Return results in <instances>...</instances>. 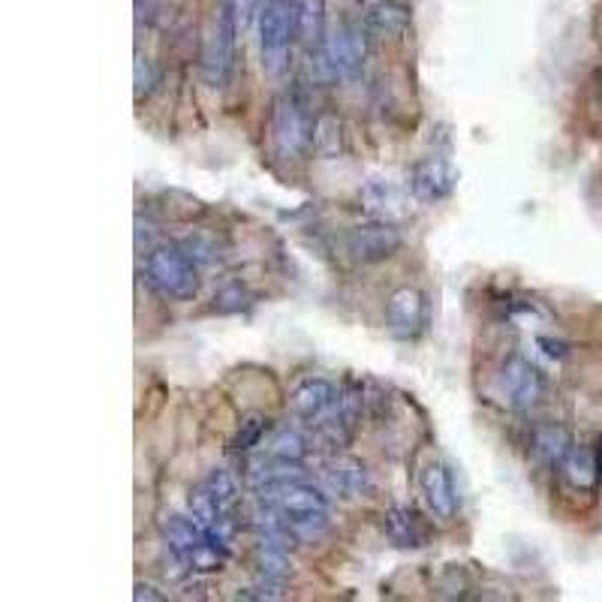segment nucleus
<instances>
[{
	"label": "nucleus",
	"mask_w": 602,
	"mask_h": 602,
	"mask_svg": "<svg viewBox=\"0 0 602 602\" xmlns=\"http://www.w3.org/2000/svg\"><path fill=\"white\" fill-rule=\"evenodd\" d=\"M365 28L368 34L383 40H398L410 28V10L401 0H370L365 7Z\"/></svg>",
	"instance_id": "16"
},
{
	"label": "nucleus",
	"mask_w": 602,
	"mask_h": 602,
	"mask_svg": "<svg viewBox=\"0 0 602 602\" xmlns=\"http://www.w3.org/2000/svg\"><path fill=\"white\" fill-rule=\"evenodd\" d=\"M458 172L440 157H424L410 169V190L419 202H440L447 200L455 190Z\"/></svg>",
	"instance_id": "10"
},
{
	"label": "nucleus",
	"mask_w": 602,
	"mask_h": 602,
	"mask_svg": "<svg viewBox=\"0 0 602 602\" xmlns=\"http://www.w3.org/2000/svg\"><path fill=\"white\" fill-rule=\"evenodd\" d=\"M157 88V69L151 64V57H146L142 52H136L133 61V97L136 103H142L146 97H151V90Z\"/></svg>",
	"instance_id": "25"
},
{
	"label": "nucleus",
	"mask_w": 602,
	"mask_h": 602,
	"mask_svg": "<svg viewBox=\"0 0 602 602\" xmlns=\"http://www.w3.org/2000/svg\"><path fill=\"white\" fill-rule=\"evenodd\" d=\"M325 482L329 488L341 494L344 501H356V497H365L374 488V480H370V470L356 461V458H335L329 467H325Z\"/></svg>",
	"instance_id": "14"
},
{
	"label": "nucleus",
	"mask_w": 602,
	"mask_h": 602,
	"mask_svg": "<svg viewBox=\"0 0 602 602\" xmlns=\"http://www.w3.org/2000/svg\"><path fill=\"white\" fill-rule=\"evenodd\" d=\"M262 497L280 513V518L292 527V534L304 539H316L329 527V501L320 488H313L308 482L292 480L283 482L278 488L266 491Z\"/></svg>",
	"instance_id": "1"
},
{
	"label": "nucleus",
	"mask_w": 602,
	"mask_h": 602,
	"mask_svg": "<svg viewBox=\"0 0 602 602\" xmlns=\"http://www.w3.org/2000/svg\"><path fill=\"white\" fill-rule=\"evenodd\" d=\"M308 455V437L295 431V428H283L271 440V458L283 461V464H299Z\"/></svg>",
	"instance_id": "23"
},
{
	"label": "nucleus",
	"mask_w": 602,
	"mask_h": 602,
	"mask_svg": "<svg viewBox=\"0 0 602 602\" xmlns=\"http://www.w3.org/2000/svg\"><path fill=\"white\" fill-rule=\"evenodd\" d=\"M386 323L398 337H416L428 323V301L416 287H401L386 299Z\"/></svg>",
	"instance_id": "9"
},
{
	"label": "nucleus",
	"mask_w": 602,
	"mask_h": 602,
	"mask_svg": "<svg viewBox=\"0 0 602 602\" xmlns=\"http://www.w3.org/2000/svg\"><path fill=\"white\" fill-rule=\"evenodd\" d=\"M160 530H163V539H166V548L172 551V558L179 560L184 569H187L190 555L208 539V534H205L193 518H181V515H169V518H163V522H160Z\"/></svg>",
	"instance_id": "17"
},
{
	"label": "nucleus",
	"mask_w": 602,
	"mask_h": 602,
	"mask_svg": "<svg viewBox=\"0 0 602 602\" xmlns=\"http://www.w3.org/2000/svg\"><path fill=\"white\" fill-rule=\"evenodd\" d=\"M205 488L212 491V497L217 501V506L224 509L229 518L238 515V503H241V491H238V480L226 467H214L205 480Z\"/></svg>",
	"instance_id": "20"
},
{
	"label": "nucleus",
	"mask_w": 602,
	"mask_h": 602,
	"mask_svg": "<svg viewBox=\"0 0 602 602\" xmlns=\"http://www.w3.org/2000/svg\"><path fill=\"white\" fill-rule=\"evenodd\" d=\"M257 569L262 572V579H287L290 576V563H287V548L278 542L259 539L257 546Z\"/></svg>",
	"instance_id": "21"
},
{
	"label": "nucleus",
	"mask_w": 602,
	"mask_h": 602,
	"mask_svg": "<svg viewBox=\"0 0 602 602\" xmlns=\"http://www.w3.org/2000/svg\"><path fill=\"white\" fill-rule=\"evenodd\" d=\"M235 45H238V10L233 0H224L214 12L212 31L202 52V76L212 88H226L235 69Z\"/></svg>",
	"instance_id": "5"
},
{
	"label": "nucleus",
	"mask_w": 602,
	"mask_h": 602,
	"mask_svg": "<svg viewBox=\"0 0 602 602\" xmlns=\"http://www.w3.org/2000/svg\"><path fill=\"white\" fill-rule=\"evenodd\" d=\"M596 97H600V103H602V67H600V73H596Z\"/></svg>",
	"instance_id": "30"
},
{
	"label": "nucleus",
	"mask_w": 602,
	"mask_h": 602,
	"mask_svg": "<svg viewBox=\"0 0 602 602\" xmlns=\"http://www.w3.org/2000/svg\"><path fill=\"white\" fill-rule=\"evenodd\" d=\"M368 61V28L344 24L323 45V64L329 76L356 78Z\"/></svg>",
	"instance_id": "8"
},
{
	"label": "nucleus",
	"mask_w": 602,
	"mask_h": 602,
	"mask_svg": "<svg viewBox=\"0 0 602 602\" xmlns=\"http://www.w3.org/2000/svg\"><path fill=\"white\" fill-rule=\"evenodd\" d=\"M266 431H268L266 416H262V413H247L245 419L238 422V428H235L233 440H229V449H235V452H250V449L262 443Z\"/></svg>",
	"instance_id": "24"
},
{
	"label": "nucleus",
	"mask_w": 602,
	"mask_h": 602,
	"mask_svg": "<svg viewBox=\"0 0 602 602\" xmlns=\"http://www.w3.org/2000/svg\"><path fill=\"white\" fill-rule=\"evenodd\" d=\"M501 389L515 410L527 413L546 401L548 383L546 374L536 368L534 362H527L525 356H509L501 368Z\"/></svg>",
	"instance_id": "7"
},
{
	"label": "nucleus",
	"mask_w": 602,
	"mask_h": 602,
	"mask_svg": "<svg viewBox=\"0 0 602 602\" xmlns=\"http://www.w3.org/2000/svg\"><path fill=\"white\" fill-rule=\"evenodd\" d=\"M422 494L431 513L443 522H452L458 515V488L455 480H452V470L440 461H431L428 467L422 470Z\"/></svg>",
	"instance_id": "11"
},
{
	"label": "nucleus",
	"mask_w": 602,
	"mask_h": 602,
	"mask_svg": "<svg viewBox=\"0 0 602 602\" xmlns=\"http://www.w3.org/2000/svg\"><path fill=\"white\" fill-rule=\"evenodd\" d=\"M271 142L283 160H301V157L313 151V130H316V115L299 94H283L275 103L271 112Z\"/></svg>",
	"instance_id": "2"
},
{
	"label": "nucleus",
	"mask_w": 602,
	"mask_h": 602,
	"mask_svg": "<svg viewBox=\"0 0 602 602\" xmlns=\"http://www.w3.org/2000/svg\"><path fill=\"white\" fill-rule=\"evenodd\" d=\"M295 40V0H266L259 10V52L268 76H280L290 64Z\"/></svg>",
	"instance_id": "4"
},
{
	"label": "nucleus",
	"mask_w": 602,
	"mask_h": 602,
	"mask_svg": "<svg viewBox=\"0 0 602 602\" xmlns=\"http://www.w3.org/2000/svg\"><path fill=\"white\" fill-rule=\"evenodd\" d=\"M295 40L304 49L323 52L325 45V3L323 0H295Z\"/></svg>",
	"instance_id": "18"
},
{
	"label": "nucleus",
	"mask_w": 602,
	"mask_h": 602,
	"mask_svg": "<svg viewBox=\"0 0 602 602\" xmlns=\"http://www.w3.org/2000/svg\"><path fill=\"white\" fill-rule=\"evenodd\" d=\"M383 534L395 548H422L428 546V527L410 506H391L383 518Z\"/></svg>",
	"instance_id": "15"
},
{
	"label": "nucleus",
	"mask_w": 602,
	"mask_h": 602,
	"mask_svg": "<svg viewBox=\"0 0 602 602\" xmlns=\"http://www.w3.org/2000/svg\"><path fill=\"white\" fill-rule=\"evenodd\" d=\"M563 480L576 491H596L602 482V449L591 443H576L567 461L560 464Z\"/></svg>",
	"instance_id": "12"
},
{
	"label": "nucleus",
	"mask_w": 602,
	"mask_h": 602,
	"mask_svg": "<svg viewBox=\"0 0 602 602\" xmlns=\"http://www.w3.org/2000/svg\"><path fill=\"white\" fill-rule=\"evenodd\" d=\"M133 600L136 602H163L166 600V593H160L154 588V584H146V581H136V588H133Z\"/></svg>",
	"instance_id": "28"
},
{
	"label": "nucleus",
	"mask_w": 602,
	"mask_h": 602,
	"mask_svg": "<svg viewBox=\"0 0 602 602\" xmlns=\"http://www.w3.org/2000/svg\"><path fill=\"white\" fill-rule=\"evenodd\" d=\"M335 401H337L335 386L323 377H311L295 386L290 404L292 413L299 416V419H304V422H316V419H323V416L335 407Z\"/></svg>",
	"instance_id": "13"
},
{
	"label": "nucleus",
	"mask_w": 602,
	"mask_h": 602,
	"mask_svg": "<svg viewBox=\"0 0 602 602\" xmlns=\"http://www.w3.org/2000/svg\"><path fill=\"white\" fill-rule=\"evenodd\" d=\"M341 121L335 115H316V130H313V151L325 160L341 154Z\"/></svg>",
	"instance_id": "22"
},
{
	"label": "nucleus",
	"mask_w": 602,
	"mask_h": 602,
	"mask_svg": "<svg viewBox=\"0 0 602 602\" xmlns=\"http://www.w3.org/2000/svg\"><path fill=\"white\" fill-rule=\"evenodd\" d=\"M536 346H542V353L551 358H563L567 356V344H560V341H551V337H536Z\"/></svg>",
	"instance_id": "29"
},
{
	"label": "nucleus",
	"mask_w": 602,
	"mask_h": 602,
	"mask_svg": "<svg viewBox=\"0 0 602 602\" xmlns=\"http://www.w3.org/2000/svg\"><path fill=\"white\" fill-rule=\"evenodd\" d=\"M365 202H368L370 208H379V212H391L395 205H398V193L391 190V184L386 181H374L370 187H365Z\"/></svg>",
	"instance_id": "26"
},
{
	"label": "nucleus",
	"mask_w": 602,
	"mask_h": 602,
	"mask_svg": "<svg viewBox=\"0 0 602 602\" xmlns=\"http://www.w3.org/2000/svg\"><path fill=\"white\" fill-rule=\"evenodd\" d=\"M572 447L576 443H572V437H569L563 424H539L534 437H530V449H534L536 461H542L546 467H560Z\"/></svg>",
	"instance_id": "19"
},
{
	"label": "nucleus",
	"mask_w": 602,
	"mask_h": 602,
	"mask_svg": "<svg viewBox=\"0 0 602 602\" xmlns=\"http://www.w3.org/2000/svg\"><path fill=\"white\" fill-rule=\"evenodd\" d=\"M404 245V235L391 221H368L353 226L346 233V254L356 259L358 266H379L391 259Z\"/></svg>",
	"instance_id": "6"
},
{
	"label": "nucleus",
	"mask_w": 602,
	"mask_h": 602,
	"mask_svg": "<svg viewBox=\"0 0 602 602\" xmlns=\"http://www.w3.org/2000/svg\"><path fill=\"white\" fill-rule=\"evenodd\" d=\"M245 299H247L245 287L233 283V287H226V290H221L217 295H214V311H221V313L241 311V308H245Z\"/></svg>",
	"instance_id": "27"
},
{
	"label": "nucleus",
	"mask_w": 602,
	"mask_h": 602,
	"mask_svg": "<svg viewBox=\"0 0 602 602\" xmlns=\"http://www.w3.org/2000/svg\"><path fill=\"white\" fill-rule=\"evenodd\" d=\"M148 280L172 301H190L200 292V268L179 245H157L146 259Z\"/></svg>",
	"instance_id": "3"
}]
</instances>
